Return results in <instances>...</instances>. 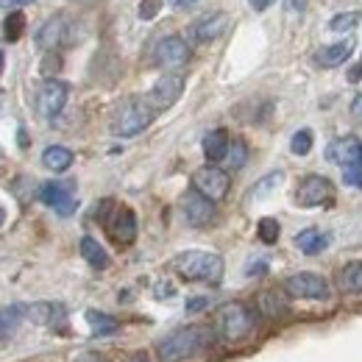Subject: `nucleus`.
I'll use <instances>...</instances> for the list:
<instances>
[{"label":"nucleus","mask_w":362,"mask_h":362,"mask_svg":"<svg viewBox=\"0 0 362 362\" xmlns=\"http://www.w3.org/2000/svg\"><path fill=\"white\" fill-rule=\"evenodd\" d=\"M173 271L179 273L181 279L187 281H206V284H221L223 279V257L215 251H181L179 257L173 259Z\"/></svg>","instance_id":"nucleus-1"},{"label":"nucleus","mask_w":362,"mask_h":362,"mask_svg":"<svg viewBox=\"0 0 362 362\" xmlns=\"http://www.w3.org/2000/svg\"><path fill=\"white\" fill-rule=\"evenodd\" d=\"M204 343H206L204 326H181L159 340L156 354H159V362H184L192 354H198L204 349Z\"/></svg>","instance_id":"nucleus-2"},{"label":"nucleus","mask_w":362,"mask_h":362,"mask_svg":"<svg viewBox=\"0 0 362 362\" xmlns=\"http://www.w3.org/2000/svg\"><path fill=\"white\" fill-rule=\"evenodd\" d=\"M215 332L226 343H240L254 332V313L240 301H228L215 313Z\"/></svg>","instance_id":"nucleus-3"},{"label":"nucleus","mask_w":362,"mask_h":362,"mask_svg":"<svg viewBox=\"0 0 362 362\" xmlns=\"http://www.w3.org/2000/svg\"><path fill=\"white\" fill-rule=\"evenodd\" d=\"M153 115H156V109H153L148 100L132 98V100H126V103L115 112V117H112V134H117V136L142 134V132L153 123Z\"/></svg>","instance_id":"nucleus-4"},{"label":"nucleus","mask_w":362,"mask_h":362,"mask_svg":"<svg viewBox=\"0 0 362 362\" xmlns=\"http://www.w3.org/2000/svg\"><path fill=\"white\" fill-rule=\"evenodd\" d=\"M40 201L47 204L56 215L62 218H70L78 206V198H76V184L73 181H47L40 187Z\"/></svg>","instance_id":"nucleus-5"},{"label":"nucleus","mask_w":362,"mask_h":362,"mask_svg":"<svg viewBox=\"0 0 362 362\" xmlns=\"http://www.w3.org/2000/svg\"><path fill=\"white\" fill-rule=\"evenodd\" d=\"M284 293L290 296V298H304V301H320V298H326L329 296V284H326V279L323 276H317V273H293V276H287L284 279Z\"/></svg>","instance_id":"nucleus-6"},{"label":"nucleus","mask_w":362,"mask_h":362,"mask_svg":"<svg viewBox=\"0 0 362 362\" xmlns=\"http://www.w3.org/2000/svg\"><path fill=\"white\" fill-rule=\"evenodd\" d=\"M76 37V25L70 17L64 14H56L50 17L45 25L37 31V47L40 50H59V47L70 45Z\"/></svg>","instance_id":"nucleus-7"},{"label":"nucleus","mask_w":362,"mask_h":362,"mask_svg":"<svg viewBox=\"0 0 362 362\" xmlns=\"http://www.w3.org/2000/svg\"><path fill=\"white\" fill-rule=\"evenodd\" d=\"M228 187H231L228 173L221 170V168H215V165H206V168H201V170L192 173V189H198L209 201H223Z\"/></svg>","instance_id":"nucleus-8"},{"label":"nucleus","mask_w":362,"mask_h":362,"mask_svg":"<svg viewBox=\"0 0 362 362\" xmlns=\"http://www.w3.org/2000/svg\"><path fill=\"white\" fill-rule=\"evenodd\" d=\"M153 62L162 70L176 73V70H181L189 62V45L181 37H165V40H159L156 47H153Z\"/></svg>","instance_id":"nucleus-9"},{"label":"nucleus","mask_w":362,"mask_h":362,"mask_svg":"<svg viewBox=\"0 0 362 362\" xmlns=\"http://www.w3.org/2000/svg\"><path fill=\"white\" fill-rule=\"evenodd\" d=\"M67 84L64 81H56V78H47L45 84L37 92V112L45 117V120H53L62 115L64 103H67Z\"/></svg>","instance_id":"nucleus-10"},{"label":"nucleus","mask_w":362,"mask_h":362,"mask_svg":"<svg viewBox=\"0 0 362 362\" xmlns=\"http://www.w3.org/2000/svg\"><path fill=\"white\" fill-rule=\"evenodd\" d=\"M109 237L117 243V245H132L136 240V218L129 206H115L109 212V218H103Z\"/></svg>","instance_id":"nucleus-11"},{"label":"nucleus","mask_w":362,"mask_h":362,"mask_svg":"<svg viewBox=\"0 0 362 362\" xmlns=\"http://www.w3.org/2000/svg\"><path fill=\"white\" fill-rule=\"evenodd\" d=\"M181 92H184V76H179V73H168V76H162V78L153 84V90L148 92L145 100H148L156 112H162V109H170V106L179 100Z\"/></svg>","instance_id":"nucleus-12"},{"label":"nucleus","mask_w":362,"mask_h":362,"mask_svg":"<svg viewBox=\"0 0 362 362\" xmlns=\"http://www.w3.org/2000/svg\"><path fill=\"white\" fill-rule=\"evenodd\" d=\"M326 159L340 168H362V139L357 136H337L326 148Z\"/></svg>","instance_id":"nucleus-13"},{"label":"nucleus","mask_w":362,"mask_h":362,"mask_svg":"<svg viewBox=\"0 0 362 362\" xmlns=\"http://www.w3.org/2000/svg\"><path fill=\"white\" fill-rule=\"evenodd\" d=\"M181 212H184V218H187L189 226H206L215 218V201H209L198 189H189L181 198Z\"/></svg>","instance_id":"nucleus-14"},{"label":"nucleus","mask_w":362,"mask_h":362,"mask_svg":"<svg viewBox=\"0 0 362 362\" xmlns=\"http://www.w3.org/2000/svg\"><path fill=\"white\" fill-rule=\"evenodd\" d=\"M334 195V187H332V181L326 179V176H307V179L298 184V189H296V201L301 204V206H320V204H326L329 198Z\"/></svg>","instance_id":"nucleus-15"},{"label":"nucleus","mask_w":362,"mask_h":362,"mask_svg":"<svg viewBox=\"0 0 362 362\" xmlns=\"http://www.w3.org/2000/svg\"><path fill=\"white\" fill-rule=\"evenodd\" d=\"M20 310H23V317L25 320H31V323H37V326H50V329H56V326H64V307L62 304H53V301H34V304H20Z\"/></svg>","instance_id":"nucleus-16"},{"label":"nucleus","mask_w":362,"mask_h":362,"mask_svg":"<svg viewBox=\"0 0 362 362\" xmlns=\"http://www.w3.org/2000/svg\"><path fill=\"white\" fill-rule=\"evenodd\" d=\"M228 25H231V17H228L226 11H212V14H204L201 20H195L189 25V37L195 42H212L223 31H228Z\"/></svg>","instance_id":"nucleus-17"},{"label":"nucleus","mask_w":362,"mask_h":362,"mask_svg":"<svg viewBox=\"0 0 362 362\" xmlns=\"http://www.w3.org/2000/svg\"><path fill=\"white\" fill-rule=\"evenodd\" d=\"M354 50V40H343V42H334V45H326L317 50V64L320 67H340L343 62H349Z\"/></svg>","instance_id":"nucleus-18"},{"label":"nucleus","mask_w":362,"mask_h":362,"mask_svg":"<svg viewBox=\"0 0 362 362\" xmlns=\"http://www.w3.org/2000/svg\"><path fill=\"white\" fill-rule=\"evenodd\" d=\"M326 245H329V234H323L320 228H304V231L296 234V248H298L301 254L315 257Z\"/></svg>","instance_id":"nucleus-19"},{"label":"nucleus","mask_w":362,"mask_h":362,"mask_svg":"<svg viewBox=\"0 0 362 362\" xmlns=\"http://www.w3.org/2000/svg\"><path fill=\"white\" fill-rule=\"evenodd\" d=\"M228 145H231V139L223 129H215V132H209V134L204 136V156L209 159V162H223L228 153Z\"/></svg>","instance_id":"nucleus-20"},{"label":"nucleus","mask_w":362,"mask_h":362,"mask_svg":"<svg viewBox=\"0 0 362 362\" xmlns=\"http://www.w3.org/2000/svg\"><path fill=\"white\" fill-rule=\"evenodd\" d=\"M42 165L53 173H64L70 165H73V151L64 148V145H50L42 153Z\"/></svg>","instance_id":"nucleus-21"},{"label":"nucleus","mask_w":362,"mask_h":362,"mask_svg":"<svg viewBox=\"0 0 362 362\" xmlns=\"http://www.w3.org/2000/svg\"><path fill=\"white\" fill-rule=\"evenodd\" d=\"M337 284H340L343 293H351V296L362 293V262H349V265H343L340 273H337Z\"/></svg>","instance_id":"nucleus-22"},{"label":"nucleus","mask_w":362,"mask_h":362,"mask_svg":"<svg viewBox=\"0 0 362 362\" xmlns=\"http://www.w3.org/2000/svg\"><path fill=\"white\" fill-rule=\"evenodd\" d=\"M87 323L92 326V334L95 337H106V334H115L120 329V320L117 317L106 315V313H98V310L87 313Z\"/></svg>","instance_id":"nucleus-23"},{"label":"nucleus","mask_w":362,"mask_h":362,"mask_svg":"<svg viewBox=\"0 0 362 362\" xmlns=\"http://www.w3.org/2000/svg\"><path fill=\"white\" fill-rule=\"evenodd\" d=\"M81 257L90 262L92 268H98V271H103V268L109 265V254H106L103 245H100L98 240H92V237H81Z\"/></svg>","instance_id":"nucleus-24"},{"label":"nucleus","mask_w":362,"mask_h":362,"mask_svg":"<svg viewBox=\"0 0 362 362\" xmlns=\"http://www.w3.org/2000/svg\"><path fill=\"white\" fill-rule=\"evenodd\" d=\"M257 307H259V313H262L265 317L284 315V301H281V296H279L276 290H265V293H259V296H257Z\"/></svg>","instance_id":"nucleus-25"},{"label":"nucleus","mask_w":362,"mask_h":362,"mask_svg":"<svg viewBox=\"0 0 362 362\" xmlns=\"http://www.w3.org/2000/svg\"><path fill=\"white\" fill-rule=\"evenodd\" d=\"M20 320H23V310H20V304H14V307H0V340L11 337V334H14V329L20 326Z\"/></svg>","instance_id":"nucleus-26"},{"label":"nucleus","mask_w":362,"mask_h":362,"mask_svg":"<svg viewBox=\"0 0 362 362\" xmlns=\"http://www.w3.org/2000/svg\"><path fill=\"white\" fill-rule=\"evenodd\" d=\"M23 31H25V17H23V11H8L6 23H3L6 40H8V42H17V40L23 37Z\"/></svg>","instance_id":"nucleus-27"},{"label":"nucleus","mask_w":362,"mask_h":362,"mask_svg":"<svg viewBox=\"0 0 362 362\" xmlns=\"http://www.w3.org/2000/svg\"><path fill=\"white\" fill-rule=\"evenodd\" d=\"M226 168L228 170H240L245 162H248V148H245V142L243 139H234L231 145H228V153H226Z\"/></svg>","instance_id":"nucleus-28"},{"label":"nucleus","mask_w":362,"mask_h":362,"mask_svg":"<svg viewBox=\"0 0 362 362\" xmlns=\"http://www.w3.org/2000/svg\"><path fill=\"white\" fill-rule=\"evenodd\" d=\"M357 23H360V14L357 11H346V14H337V17H332V23H329V31H334V34H349V31H354L357 28Z\"/></svg>","instance_id":"nucleus-29"},{"label":"nucleus","mask_w":362,"mask_h":362,"mask_svg":"<svg viewBox=\"0 0 362 362\" xmlns=\"http://www.w3.org/2000/svg\"><path fill=\"white\" fill-rule=\"evenodd\" d=\"M313 132L310 129H301V132H296L293 139H290V151L296 153V156H307L310 151H313Z\"/></svg>","instance_id":"nucleus-30"},{"label":"nucleus","mask_w":362,"mask_h":362,"mask_svg":"<svg viewBox=\"0 0 362 362\" xmlns=\"http://www.w3.org/2000/svg\"><path fill=\"white\" fill-rule=\"evenodd\" d=\"M279 231H281V226H279L276 218H262V221L257 223V234H259V240H262L265 245H273V243L279 240Z\"/></svg>","instance_id":"nucleus-31"},{"label":"nucleus","mask_w":362,"mask_h":362,"mask_svg":"<svg viewBox=\"0 0 362 362\" xmlns=\"http://www.w3.org/2000/svg\"><path fill=\"white\" fill-rule=\"evenodd\" d=\"M276 184H281V173H271V176H265L262 181H257V187L251 189V198H265Z\"/></svg>","instance_id":"nucleus-32"},{"label":"nucleus","mask_w":362,"mask_h":362,"mask_svg":"<svg viewBox=\"0 0 362 362\" xmlns=\"http://www.w3.org/2000/svg\"><path fill=\"white\" fill-rule=\"evenodd\" d=\"M162 3H165V0H142V3H139V20H153V17L159 14Z\"/></svg>","instance_id":"nucleus-33"},{"label":"nucleus","mask_w":362,"mask_h":362,"mask_svg":"<svg viewBox=\"0 0 362 362\" xmlns=\"http://www.w3.org/2000/svg\"><path fill=\"white\" fill-rule=\"evenodd\" d=\"M343 181H346L349 187H362V168H346Z\"/></svg>","instance_id":"nucleus-34"},{"label":"nucleus","mask_w":362,"mask_h":362,"mask_svg":"<svg viewBox=\"0 0 362 362\" xmlns=\"http://www.w3.org/2000/svg\"><path fill=\"white\" fill-rule=\"evenodd\" d=\"M206 304H209V298H204V296H198V298H189V301H187V313H201Z\"/></svg>","instance_id":"nucleus-35"},{"label":"nucleus","mask_w":362,"mask_h":362,"mask_svg":"<svg viewBox=\"0 0 362 362\" xmlns=\"http://www.w3.org/2000/svg\"><path fill=\"white\" fill-rule=\"evenodd\" d=\"M34 0H0V8H11V11H20L23 6H28Z\"/></svg>","instance_id":"nucleus-36"},{"label":"nucleus","mask_w":362,"mask_h":362,"mask_svg":"<svg viewBox=\"0 0 362 362\" xmlns=\"http://www.w3.org/2000/svg\"><path fill=\"white\" fill-rule=\"evenodd\" d=\"M351 117L362 123V95H354V100H351Z\"/></svg>","instance_id":"nucleus-37"},{"label":"nucleus","mask_w":362,"mask_h":362,"mask_svg":"<svg viewBox=\"0 0 362 362\" xmlns=\"http://www.w3.org/2000/svg\"><path fill=\"white\" fill-rule=\"evenodd\" d=\"M123 362H151V360H148V354H145V351H134V354H129Z\"/></svg>","instance_id":"nucleus-38"},{"label":"nucleus","mask_w":362,"mask_h":362,"mask_svg":"<svg viewBox=\"0 0 362 362\" xmlns=\"http://www.w3.org/2000/svg\"><path fill=\"white\" fill-rule=\"evenodd\" d=\"M248 3H251L257 11H265V8H268V6H273L276 0H248Z\"/></svg>","instance_id":"nucleus-39"},{"label":"nucleus","mask_w":362,"mask_h":362,"mask_svg":"<svg viewBox=\"0 0 362 362\" xmlns=\"http://www.w3.org/2000/svg\"><path fill=\"white\" fill-rule=\"evenodd\" d=\"M304 6H307V0H287L290 11H304Z\"/></svg>","instance_id":"nucleus-40"},{"label":"nucleus","mask_w":362,"mask_h":362,"mask_svg":"<svg viewBox=\"0 0 362 362\" xmlns=\"http://www.w3.org/2000/svg\"><path fill=\"white\" fill-rule=\"evenodd\" d=\"M268 271V265H265V259H259V265H251L248 268V276H257V273H265Z\"/></svg>","instance_id":"nucleus-41"},{"label":"nucleus","mask_w":362,"mask_h":362,"mask_svg":"<svg viewBox=\"0 0 362 362\" xmlns=\"http://www.w3.org/2000/svg\"><path fill=\"white\" fill-rule=\"evenodd\" d=\"M76 362H106V360L98 357V354H81V357H76Z\"/></svg>","instance_id":"nucleus-42"},{"label":"nucleus","mask_w":362,"mask_h":362,"mask_svg":"<svg viewBox=\"0 0 362 362\" xmlns=\"http://www.w3.org/2000/svg\"><path fill=\"white\" fill-rule=\"evenodd\" d=\"M192 3H198V0H170V6H173V8H189Z\"/></svg>","instance_id":"nucleus-43"},{"label":"nucleus","mask_w":362,"mask_h":362,"mask_svg":"<svg viewBox=\"0 0 362 362\" xmlns=\"http://www.w3.org/2000/svg\"><path fill=\"white\" fill-rule=\"evenodd\" d=\"M362 78V67H354L351 73H349V81H360Z\"/></svg>","instance_id":"nucleus-44"},{"label":"nucleus","mask_w":362,"mask_h":362,"mask_svg":"<svg viewBox=\"0 0 362 362\" xmlns=\"http://www.w3.org/2000/svg\"><path fill=\"white\" fill-rule=\"evenodd\" d=\"M3 221H6V209L0 206V226H3Z\"/></svg>","instance_id":"nucleus-45"},{"label":"nucleus","mask_w":362,"mask_h":362,"mask_svg":"<svg viewBox=\"0 0 362 362\" xmlns=\"http://www.w3.org/2000/svg\"><path fill=\"white\" fill-rule=\"evenodd\" d=\"M0 70H3V53H0Z\"/></svg>","instance_id":"nucleus-46"}]
</instances>
